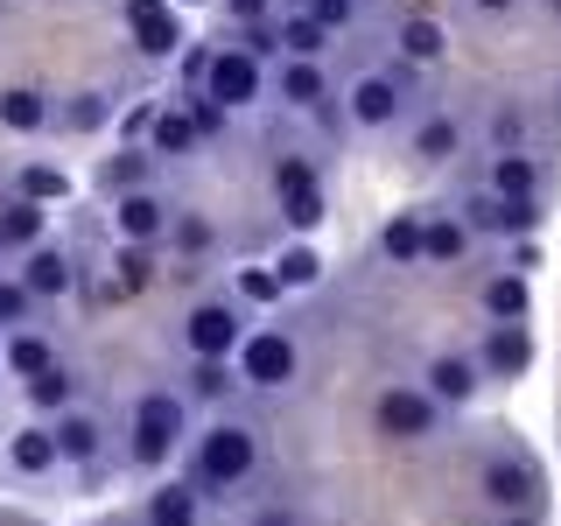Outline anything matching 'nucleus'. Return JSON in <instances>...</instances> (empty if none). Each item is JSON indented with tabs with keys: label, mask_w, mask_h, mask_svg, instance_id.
<instances>
[{
	"label": "nucleus",
	"mask_w": 561,
	"mask_h": 526,
	"mask_svg": "<svg viewBox=\"0 0 561 526\" xmlns=\"http://www.w3.org/2000/svg\"><path fill=\"white\" fill-rule=\"evenodd\" d=\"M554 8H561V0H554Z\"/></svg>",
	"instance_id": "nucleus-54"
},
{
	"label": "nucleus",
	"mask_w": 561,
	"mask_h": 526,
	"mask_svg": "<svg viewBox=\"0 0 561 526\" xmlns=\"http://www.w3.org/2000/svg\"><path fill=\"white\" fill-rule=\"evenodd\" d=\"M169 245H175L183 260H204V253H218V225H210V218H190V210H175Z\"/></svg>",
	"instance_id": "nucleus-38"
},
{
	"label": "nucleus",
	"mask_w": 561,
	"mask_h": 526,
	"mask_svg": "<svg viewBox=\"0 0 561 526\" xmlns=\"http://www.w3.org/2000/svg\"><path fill=\"white\" fill-rule=\"evenodd\" d=\"M35 323V302L22 281H0V330H28Z\"/></svg>",
	"instance_id": "nucleus-41"
},
{
	"label": "nucleus",
	"mask_w": 561,
	"mask_h": 526,
	"mask_svg": "<svg viewBox=\"0 0 561 526\" xmlns=\"http://www.w3.org/2000/svg\"><path fill=\"white\" fill-rule=\"evenodd\" d=\"M478 309H484V323H526V309H534V288H526V274H491L484 281V295H478Z\"/></svg>",
	"instance_id": "nucleus-27"
},
{
	"label": "nucleus",
	"mask_w": 561,
	"mask_h": 526,
	"mask_svg": "<svg viewBox=\"0 0 561 526\" xmlns=\"http://www.w3.org/2000/svg\"><path fill=\"white\" fill-rule=\"evenodd\" d=\"M443 57H449V35H443V22H428V14L400 22V64H421V70H435Z\"/></svg>",
	"instance_id": "nucleus-31"
},
{
	"label": "nucleus",
	"mask_w": 561,
	"mask_h": 526,
	"mask_svg": "<svg viewBox=\"0 0 561 526\" xmlns=\"http://www.w3.org/2000/svg\"><path fill=\"white\" fill-rule=\"evenodd\" d=\"M232 302H239V309H280V302H288V288H280V274H274V260H267V267L253 260V267L232 274Z\"/></svg>",
	"instance_id": "nucleus-34"
},
{
	"label": "nucleus",
	"mask_w": 561,
	"mask_h": 526,
	"mask_svg": "<svg viewBox=\"0 0 561 526\" xmlns=\"http://www.w3.org/2000/svg\"><path fill=\"white\" fill-rule=\"evenodd\" d=\"M443 428H449V414L435 408L414 379H393V386H379V393H373V435H379V443L414 449V443H435Z\"/></svg>",
	"instance_id": "nucleus-4"
},
{
	"label": "nucleus",
	"mask_w": 561,
	"mask_h": 526,
	"mask_svg": "<svg viewBox=\"0 0 561 526\" xmlns=\"http://www.w3.org/2000/svg\"><path fill=\"white\" fill-rule=\"evenodd\" d=\"M14 281H22V288H28V302L35 309H43V302H64V295L70 288H78V267H70V253H64V245H35V253H22V274H14Z\"/></svg>",
	"instance_id": "nucleus-16"
},
{
	"label": "nucleus",
	"mask_w": 561,
	"mask_h": 526,
	"mask_svg": "<svg viewBox=\"0 0 561 526\" xmlns=\"http://www.w3.org/2000/svg\"><path fill=\"white\" fill-rule=\"evenodd\" d=\"M260 92H267V64H253L245 49H210V78H204V92L210 105H225V113H245V105H260Z\"/></svg>",
	"instance_id": "nucleus-10"
},
{
	"label": "nucleus",
	"mask_w": 561,
	"mask_h": 526,
	"mask_svg": "<svg viewBox=\"0 0 561 526\" xmlns=\"http://www.w3.org/2000/svg\"><path fill=\"white\" fill-rule=\"evenodd\" d=\"M169 225H175V204H169L154 183H148V190H127V197H113V232L127 239V245H162Z\"/></svg>",
	"instance_id": "nucleus-13"
},
{
	"label": "nucleus",
	"mask_w": 561,
	"mask_h": 526,
	"mask_svg": "<svg viewBox=\"0 0 561 526\" xmlns=\"http://www.w3.org/2000/svg\"><path fill=\"white\" fill-rule=\"evenodd\" d=\"M127 35H134V49L148 64H175L183 57V14L169 8V0H127Z\"/></svg>",
	"instance_id": "nucleus-11"
},
{
	"label": "nucleus",
	"mask_w": 561,
	"mask_h": 526,
	"mask_svg": "<svg viewBox=\"0 0 561 526\" xmlns=\"http://www.w3.org/2000/svg\"><path fill=\"white\" fill-rule=\"evenodd\" d=\"M274 204H280V225H288L295 239H309L316 225H323L330 197H323V175H316L309 155H280L274 162Z\"/></svg>",
	"instance_id": "nucleus-8"
},
{
	"label": "nucleus",
	"mask_w": 561,
	"mask_h": 526,
	"mask_svg": "<svg viewBox=\"0 0 561 526\" xmlns=\"http://www.w3.org/2000/svg\"><path fill=\"white\" fill-rule=\"evenodd\" d=\"M190 491L197 499H232L239 484H253L260 478V464H267V435L253 428V421H239V414H218V421H204V435H190Z\"/></svg>",
	"instance_id": "nucleus-1"
},
{
	"label": "nucleus",
	"mask_w": 561,
	"mask_h": 526,
	"mask_svg": "<svg viewBox=\"0 0 561 526\" xmlns=\"http://www.w3.org/2000/svg\"><path fill=\"white\" fill-rule=\"evenodd\" d=\"M169 8H204V0H169Z\"/></svg>",
	"instance_id": "nucleus-51"
},
{
	"label": "nucleus",
	"mask_w": 561,
	"mask_h": 526,
	"mask_svg": "<svg viewBox=\"0 0 561 526\" xmlns=\"http://www.w3.org/2000/svg\"><path fill=\"white\" fill-rule=\"evenodd\" d=\"M379 260H393V267H421V210H393V218L379 225Z\"/></svg>",
	"instance_id": "nucleus-32"
},
{
	"label": "nucleus",
	"mask_w": 561,
	"mask_h": 526,
	"mask_svg": "<svg viewBox=\"0 0 561 526\" xmlns=\"http://www.w3.org/2000/svg\"><path fill=\"white\" fill-rule=\"evenodd\" d=\"M526 267H540V245L534 239H513V274H526Z\"/></svg>",
	"instance_id": "nucleus-47"
},
{
	"label": "nucleus",
	"mask_w": 561,
	"mask_h": 526,
	"mask_svg": "<svg viewBox=\"0 0 561 526\" xmlns=\"http://www.w3.org/2000/svg\"><path fill=\"white\" fill-rule=\"evenodd\" d=\"M148 155H154V162H183V155H197V127H190L183 105H162V113H154V127H148Z\"/></svg>",
	"instance_id": "nucleus-30"
},
{
	"label": "nucleus",
	"mask_w": 561,
	"mask_h": 526,
	"mask_svg": "<svg viewBox=\"0 0 561 526\" xmlns=\"http://www.w3.org/2000/svg\"><path fill=\"white\" fill-rule=\"evenodd\" d=\"M154 113H162V99H140V105H127V113H119V140H127V148H148Z\"/></svg>",
	"instance_id": "nucleus-42"
},
{
	"label": "nucleus",
	"mask_w": 561,
	"mask_h": 526,
	"mask_svg": "<svg viewBox=\"0 0 561 526\" xmlns=\"http://www.w3.org/2000/svg\"><path fill=\"white\" fill-rule=\"evenodd\" d=\"M267 92L288 105V113H323V105H330V70L323 64H288V57H280L267 70Z\"/></svg>",
	"instance_id": "nucleus-17"
},
{
	"label": "nucleus",
	"mask_w": 561,
	"mask_h": 526,
	"mask_svg": "<svg viewBox=\"0 0 561 526\" xmlns=\"http://www.w3.org/2000/svg\"><path fill=\"white\" fill-rule=\"evenodd\" d=\"M449 210L470 225V232H491V239H534L540 232V197H491L484 183Z\"/></svg>",
	"instance_id": "nucleus-9"
},
{
	"label": "nucleus",
	"mask_w": 561,
	"mask_h": 526,
	"mask_svg": "<svg viewBox=\"0 0 561 526\" xmlns=\"http://www.w3.org/2000/svg\"><path fill=\"white\" fill-rule=\"evenodd\" d=\"M0 260H8V232H0Z\"/></svg>",
	"instance_id": "nucleus-52"
},
{
	"label": "nucleus",
	"mask_w": 561,
	"mask_h": 526,
	"mask_svg": "<svg viewBox=\"0 0 561 526\" xmlns=\"http://www.w3.org/2000/svg\"><path fill=\"white\" fill-rule=\"evenodd\" d=\"M478 499L499 519H513V513H540V505H548V484H540V470L526 464V456L499 449V456H484V464H478Z\"/></svg>",
	"instance_id": "nucleus-5"
},
{
	"label": "nucleus",
	"mask_w": 561,
	"mask_h": 526,
	"mask_svg": "<svg viewBox=\"0 0 561 526\" xmlns=\"http://www.w3.org/2000/svg\"><path fill=\"white\" fill-rule=\"evenodd\" d=\"M309 14H316V28H323V35H337V28L358 22V0H309Z\"/></svg>",
	"instance_id": "nucleus-44"
},
{
	"label": "nucleus",
	"mask_w": 561,
	"mask_h": 526,
	"mask_svg": "<svg viewBox=\"0 0 561 526\" xmlns=\"http://www.w3.org/2000/svg\"><path fill=\"white\" fill-rule=\"evenodd\" d=\"M274 43H280V57L288 64H323V49H330V35L316 28V14H274Z\"/></svg>",
	"instance_id": "nucleus-28"
},
{
	"label": "nucleus",
	"mask_w": 561,
	"mask_h": 526,
	"mask_svg": "<svg viewBox=\"0 0 561 526\" xmlns=\"http://www.w3.org/2000/svg\"><path fill=\"white\" fill-rule=\"evenodd\" d=\"M274 274H280V288H288V295H302V288H323V253H316V239H295V245H280Z\"/></svg>",
	"instance_id": "nucleus-33"
},
{
	"label": "nucleus",
	"mask_w": 561,
	"mask_h": 526,
	"mask_svg": "<svg viewBox=\"0 0 561 526\" xmlns=\"http://www.w3.org/2000/svg\"><path fill=\"white\" fill-rule=\"evenodd\" d=\"M0 232H8V253H35L49 239V210L28 197H0Z\"/></svg>",
	"instance_id": "nucleus-29"
},
{
	"label": "nucleus",
	"mask_w": 561,
	"mask_h": 526,
	"mask_svg": "<svg viewBox=\"0 0 561 526\" xmlns=\"http://www.w3.org/2000/svg\"><path fill=\"white\" fill-rule=\"evenodd\" d=\"M344 119L358 134H393L400 119H408V84H400V70H358V78L344 84Z\"/></svg>",
	"instance_id": "nucleus-7"
},
{
	"label": "nucleus",
	"mask_w": 561,
	"mask_h": 526,
	"mask_svg": "<svg viewBox=\"0 0 561 526\" xmlns=\"http://www.w3.org/2000/svg\"><path fill=\"white\" fill-rule=\"evenodd\" d=\"M14 197H28V204H64L70 197V175L57 169V162H22V169H14Z\"/></svg>",
	"instance_id": "nucleus-36"
},
{
	"label": "nucleus",
	"mask_w": 561,
	"mask_h": 526,
	"mask_svg": "<svg viewBox=\"0 0 561 526\" xmlns=\"http://www.w3.org/2000/svg\"><path fill=\"white\" fill-rule=\"evenodd\" d=\"M49 435H57V456H64V470H92L105 464V421L92 408H64L57 421H49Z\"/></svg>",
	"instance_id": "nucleus-14"
},
{
	"label": "nucleus",
	"mask_w": 561,
	"mask_h": 526,
	"mask_svg": "<svg viewBox=\"0 0 561 526\" xmlns=\"http://www.w3.org/2000/svg\"><path fill=\"white\" fill-rule=\"evenodd\" d=\"M154 183V155L148 148H119L113 162L99 169V190H113V197H127V190H148Z\"/></svg>",
	"instance_id": "nucleus-35"
},
{
	"label": "nucleus",
	"mask_w": 561,
	"mask_h": 526,
	"mask_svg": "<svg viewBox=\"0 0 561 526\" xmlns=\"http://www.w3.org/2000/svg\"><path fill=\"white\" fill-rule=\"evenodd\" d=\"M499 526H548V513H513V519H499Z\"/></svg>",
	"instance_id": "nucleus-48"
},
{
	"label": "nucleus",
	"mask_w": 561,
	"mask_h": 526,
	"mask_svg": "<svg viewBox=\"0 0 561 526\" xmlns=\"http://www.w3.org/2000/svg\"><path fill=\"white\" fill-rule=\"evenodd\" d=\"M0 338H8V330H0Z\"/></svg>",
	"instance_id": "nucleus-53"
},
{
	"label": "nucleus",
	"mask_w": 561,
	"mask_h": 526,
	"mask_svg": "<svg viewBox=\"0 0 561 526\" xmlns=\"http://www.w3.org/2000/svg\"><path fill=\"white\" fill-rule=\"evenodd\" d=\"M239 393H245V386L232 373V358H190V373H183V400H190V408H232Z\"/></svg>",
	"instance_id": "nucleus-22"
},
{
	"label": "nucleus",
	"mask_w": 561,
	"mask_h": 526,
	"mask_svg": "<svg viewBox=\"0 0 561 526\" xmlns=\"http://www.w3.org/2000/svg\"><path fill=\"white\" fill-rule=\"evenodd\" d=\"M8 470L14 478H57L64 470V456H57V435H49V421H28V428H14L8 435Z\"/></svg>",
	"instance_id": "nucleus-19"
},
{
	"label": "nucleus",
	"mask_w": 561,
	"mask_h": 526,
	"mask_svg": "<svg viewBox=\"0 0 561 526\" xmlns=\"http://www.w3.org/2000/svg\"><path fill=\"white\" fill-rule=\"evenodd\" d=\"M210 78V43H183V57H175V84H183V99H197Z\"/></svg>",
	"instance_id": "nucleus-39"
},
{
	"label": "nucleus",
	"mask_w": 561,
	"mask_h": 526,
	"mask_svg": "<svg viewBox=\"0 0 561 526\" xmlns=\"http://www.w3.org/2000/svg\"><path fill=\"white\" fill-rule=\"evenodd\" d=\"M57 365V338H49L43 323H28V330H8L0 338V373H14V379H35V373H49Z\"/></svg>",
	"instance_id": "nucleus-23"
},
{
	"label": "nucleus",
	"mask_w": 561,
	"mask_h": 526,
	"mask_svg": "<svg viewBox=\"0 0 561 526\" xmlns=\"http://www.w3.org/2000/svg\"><path fill=\"white\" fill-rule=\"evenodd\" d=\"M183 358H232L239 338H245V309L232 295H197V302L183 309Z\"/></svg>",
	"instance_id": "nucleus-6"
},
{
	"label": "nucleus",
	"mask_w": 561,
	"mask_h": 526,
	"mask_svg": "<svg viewBox=\"0 0 561 526\" xmlns=\"http://www.w3.org/2000/svg\"><path fill=\"white\" fill-rule=\"evenodd\" d=\"M478 373L484 379H519L526 365H534V330L526 323H484V338H478Z\"/></svg>",
	"instance_id": "nucleus-15"
},
{
	"label": "nucleus",
	"mask_w": 561,
	"mask_h": 526,
	"mask_svg": "<svg viewBox=\"0 0 561 526\" xmlns=\"http://www.w3.org/2000/svg\"><path fill=\"white\" fill-rule=\"evenodd\" d=\"M484 190H491V197H540V155L499 148L491 169H484Z\"/></svg>",
	"instance_id": "nucleus-25"
},
{
	"label": "nucleus",
	"mask_w": 561,
	"mask_h": 526,
	"mask_svg": "<svg viewBox=\"0 0 561 526\" xmlns=\"http://www.w3.org/2000/svg\"><path fill=\"white\" fill-rule=\"evenodd\" d=\"M470 8H478V14H505V8H513V0H470Z\"/></svg>",
	"instance_id": "nucleus-49"
},
{
	"label": "nucleus",
	"mask_w": 561,
	"mask_h": 526,
	"mask_svg": "<svg viewBox=\"0 0 561 526\" xmlns=\"http://www.w3.org/2000/svg\"><path fill=\"white\" fill-rule=\"evenodd\" d=\"M225 14H232L239 28H253V22H274V0H218Z\"/></svg>",
	"instance_id": "nucleus-46"
},
{
	"label": "nucleus",
	"mask_w": 561,
	"mask_h": 526,
	"mask_svg": "<svg viewBox=\"0 0 561 526\" xmlns=\"http://www.w3.org/2000/svg\"><path fill=\"white\" fill-rule=\"evenodd\" d=\"M470 245H478V232H470L449 204L421 210V267H456V260H470Z\"/></svg>",
	"instance_id": "nucleus-18"
},
{
	"label": "nucleus",
	"mask_w": 561,
	"mask_h": 526,
	"mask_svg": "<svg viewBox=\"0 0 561 526\" xmlns=\"http://www.w3.org/2000/svg\"><path fill=\"white\" fill-rule=\"evenodd\" d=\"M232 373L245 393H288L295 379H302V344L288 338V330H274V323H260V330H245L239 351H232Z\"/></svg>",
	"instance_id": "nucleus-3"
},
{
	"label": "nucleus",
	"mask_w": 561,
	"mask_h": 526,
	"mask_svg": "<svg viewBox=\"0 0 561 526\" xmlns=\"http://www.w3.org/2000/svg\"><path fill=\"white\" fill-rule=\"evenodd\" d=\"M408 155H414V162H428V169L456 162V155H463V119L443 113V105H435V113H421L414 134H408Z\"/></svg>",
	"instance_id": "nucleus-21"
},
{
	"label": "nucleus",
	"mask_w": 561,
	"mask_h": 526,
	"mask_svg": "<svg viewBox=\"0 0 561 526\" xmlns=\"http://www.w3.org/2000/svg\"><path fill=\"white\" fill-rule=\"evenodd\" d=\"M183 113H190V127H197V140H218L225 134V105H210V99H183Z\"/></svg>",
	"instance_id": "nucleus-43"
},
{
	"label": "nucleus",
	"mask_w": 561,
	"mask_h": 526,
	"mask_svg": "<svg viewBox=\"0 0 561 526\" xmlns=\"http://www.w3.org/2000/svg\"><path fill=\"white\" fill-rule=\"evenodd\" d=\"M57 119H64L70 134H105V127H113V92H99V84H84V92L70 99Z\"/></svg>",
	"instance_id": "nucleus-37"
},
{
	"label": "nucleus",
	"mask_w": 561,
	"mask_h": 526,
	"mask_svg": "<svg viewBox=\"0 0 561 526\" xmlns=\"http://www.w3.org/2000/svg\"><path fill=\"white\" fill-rule=\"evenodd\" d=\"M49 127H57V105H49L43 84H8V92H0V134L35 140V134H49Z\"/></svg>",
	"instance_id": "nucleus-20"
},
{
	"label": "nucleus",
	"mask_w": 561,
	"mask_h": 526,
	"mask_svg": "<svg viewBox=\"0 0 561 526\" xmlns=\"http://www.w3.org/2000/svg\"><path fill=\"white\" fill-rule=\"evenodd\" d=\"M22 400H28V421H57L64 408H78V373L57 358L49 373H35V379H22Z\"/></svg>",
	"instance_id": "nucleus-24"
},
{
	"label": "nucleus",
	"mask_w": 561,
	"mask_h": 526,
	"mask_svg": "<svg viewBox=\"0 0 561 526\" xmlns=\"http://www.w3.org/2000/svg\"><path fill=\"white\" fill-rule=\"evenodd\" d=\"M183 449H190V400L175 393V386L134 393L127 428H119V456H127L134 470H169Z\"/></svg>",
	"instance_id": "nucleus-2"
},
{
	"label": "nucleus",
	"mask_w": 561,
	"mask_h": 526,
	"mask_svg": "<svg viewBox=\"0 0 561 526\" xmlns=\"http://www.w3.org/2000/svg\"><path fill=\"white\" fill-rule=\"evenodd\" d=\"M274 8H280V14H302V8H309V0H274Z\"/></svg>",
	"instance_id": "nucleus-50"
},
{
	"label": "nucleus",
	"mask_w": 561,
	"mask_h": 526,
	"mask_svg": "<svg viewBox=\"0 0 561 526\" xmlns=\"http://www.w3.org/2000/svg\"><path fill=\"white\" fill-rule=\"evenodd\" d=\"M239 526H302V513H295L288 499H267V505H245Z\"/></svg>",
	"instance_id": "nucleus-45"
},
{
	"label": "nucleus",
	"mask_w": 561,
	"mask_h": 526,
	"mask_svg": "<svg viewBox=\"0 0 561 526\" xmlns=\"http://www.w3.org/2000/svg\"><path fill=\"white\" fill-rule=\"evenodd\" d=\"M421 393H428L443 414L470 408V400L484 393V373H478V358H470V351H435V358H428V373H421Z\"/></svg>",
	"instance_id": "nucleus-12"
},
{
	"label": "nucleus",
	"mask_w": 561,
	"mask_h": 526,
	"mask_svg": "<svg viewBox=\"0 0 561 526\" xmlns=\"http://www.w3.org/2000/svg\"><path fill=\"white\" fill-rule=\"evenodd\" d=\"M148 281H154V245H127V239H119V288H148Z\"/></svg>",
	"instance_id": "nucleus-40"
},
{
	"label": "nucleus",
	"mask_w": 561,
	"mask_h": 526,
	"mask_svg": "<svg viewBox=\"0 0 561 526\" xmlns=\"http://www.w3.org/2000/svg\"><path fill=\"white\" fill-rule=\"evenodd\" d=\"M140 526H204V499L183 478H175V484H154L148 505H140Z\"/></svg>",
	"instance_id": "nucleus-26"
}]
</instances>
